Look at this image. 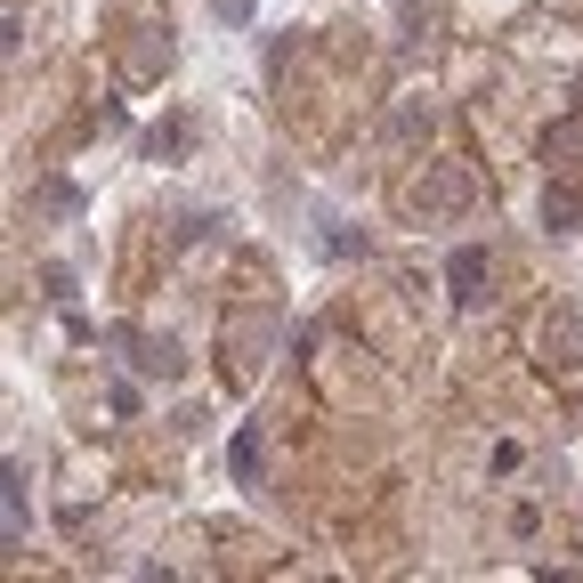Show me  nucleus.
I'll use <instances>...</instances> for the list:
<instances>
[{
    "label": "nucleus",
    "mask_w": 583,
    "mask_h": 583,
    "mask_svg": "<svg viewBox=\"0 0 583 583\" xmlns=\"http://www.w3.org/2000/svg\"><path fill=\"white\" fill-rule=\"evenodd\" d=\"M478 276H487V251H454V292H462V300H470Z\"/></svg>",
    "instance_id": "obj_1"
},
{
    "label": "nucleus",
    "mask_w": 583,
    "mask_h": 583,
    "mask_svg": "<svg viewBox=\"0 0 583 583\" xmlns=\"http://www.w3.org/2000/svg\"><path fill=\"white\" fill-rule=\"evenodd\" d=\"M251 9V0H219V16H244Z\"/></svg>",
    "instance_id": "obj_2"
}]
</instances>
